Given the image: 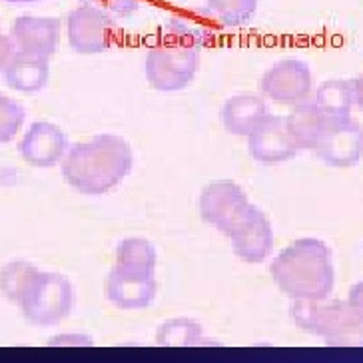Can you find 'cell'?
<instances>
[{
  "mask_svg": "<svg viewBox=\"0 0 363 363\" xmlns=\"http://www.w3.org/2000/svg\"><path fill=\"white\" fill-rule=\"evenodd\" d=\"M214 40L210 22L198 16L172 18L164 38L146 54L144 72L152 88L160 92H178L192 82L200 68V52Z\"/></svg>",
  "mask_w": 363,
  "mask_h": 363,
  "instance_id": "6da1fadb",
  "label": "cell"
},
{
  "mask_svg": "<svg viewBox=\"0 0 363 363\" xmlns=\"http://www.w3.org/2000/svg\"><path fill=\"white\" fill-rule=\"evenodd\" d=\"M132 166L134 152L128 142L122 136L102 134L66 150L62 178L76 192L100 196L120 186Z\"/></svg>",
  "mask_w": 363,
  "mask_h": 363,
  "instance_id": "7a4b0ae2",
  "label": "cell"
},
{
  "mask_svg": "<svg viewBox=\"0 0 363 363\" xmlns=\"http://www.w3.org/2000/svg\"><path fill=\"white\" fill-rule=\"evenodd\" d=\"M269 274L294 299H325L335 284L331 250L315 238H303L286 247L272 262Z\"/></svg>",
  "mask_w": 363,
  "mask_h": 363,
  "instance_id": "3957f363",
  "label": "cell"
},
{
  "mask_svg": "<svg viewBox=\"0 0 363 363\" xmlns=\"http://www.w3.org/2000/svg\"><path fill=\"white\" fill-rule=\"evenodd\" d=\"M291 318L299 330L328 345H363V318L342 299H294Z\"/></svg>",
  "mask_w": 363,
  "mask_h": 363,
  "instance_id": "277c9868",
  "label": "cell"
},
{
  "mask_svg": "<svg viewBox=\"0 0 363 363\" xmlns=\"http://www.w3.org/2000/svg\"><path fill=\"white\" fill-rule=\"evenodd\" d=\"M18 306L28 321L36 325H54L70 315L74 306V289L60 274L38 272Z\"/></svg>",
  "mask_w": 363,
  "mask_h": 363,
  "instance_id": "5b68a950",
  "label": "cell"
},
{
  "mask_svg": "<svg viewBox=\"0 0 363 363\" xmlns=\"http://www.w3.org/2000/svg\"><path fill=\"white\" fill-rule=\"evenodd\" d=\"M250 206L246 192L230 180L212 182L200 194L202 220L225 235L244 218Z\"/></svg>",
  "mask_w": 363,
  "mask_h": 363,
  "instance_id": "8992f818",
  "label": "cell"
},
{
  "mask_svg": "<svg viewBox=\"0 0 363 363\" xmlns=\"http://www.w3.org/2000/svg\"><path fill=\"white\" fill-rule=\"evenodd\" d=\"M315 154L328 166L352 168L363 156V128L352 116L328 118L315 144Z\"/></svg>",
  "mask_w": 363,
  "mask_h": 363,
  "instance_id": "52a82bcc",
  "label": "cell"
},
{
  "mask_svg": "<svg viewBox=\"0 0 363 363\" xmlns=\"http://www.w3.org/2000/svg\"><path fill=\"white\" fill-rule=\"evenodd\" d=\"M311 70L298 58H281L262 76L259 90L262 94L278 104L294 106L310 96Z\"/></svg>",
  "mask_w": 363,
  "mask_h": 363,
  "instance_id": "ba28073f",
  "label": "cell"
},
{
  "mask_svg": "<svg viewBox=\"0 0 363 363\" xmlns=\"http://www.w3.org/2000/svg\"><path fill=\"white\" fill-rule=\"evenodd\" d=\"M234 254L246 264H262L274 250V230L267 216L254 203L228 234Z\"/></svg>",
  "mask_w": 363,
  "mask_h": 363,
  "instance_id": "9c48e42d",
  "label": "cell"
},
{
  "mask_svg": "<svg viewBox=\"0 0 363 363\" xmlns=\"http://www.w3.org/2000/svg\"><path fill=\"white\" fill-rule=\"evenodd\" d=\"M68 40L76 52H104L114 40V24L96 6H80L68 18Z\"/></svg>",
  "mask_w": 363,
  "mask_h": 363,
  "instance_id": "30bf717a",
  "label": "cell"
},
{
  "mask_svg": "<svg viewBox=\"0 0 363 363\" xmlns=\"http://www.w3.org/2000/svg\"><path fill=\"white\" fill-rule=\"evenodd\" d=\"M247 148L252 158L262 164L291 160L298 152V146L286 124V118L274 114H267L247 136Z\"/></svg>",
  "mask_w": 363,
  "mask_h": 363,
  "instance_id": "8fae6325",
  "label": "cell"
},
{
  "mask_svg": "<svg viewBox=\"0 0 363 363\" xmlns=\"http://www.w3.org/2000/svg\"><path fill=\"white\" fill-rule=\"evenodd\" d=\"M156 276H134L114 266L106 276L104 294L112 306L120 310H144L156 298Z\"/></svg>",
  "mask_w": 363,
  "mask_h": 363,
  "instance_id": "7c38bea8",
  "label": "cell"
},
{
  "mask_svg": "<svg viewBox=\"0 0 363 363\" xmlns=\"http://www.w3.org/2000/svg\"><path fill=\"white\" fill-rule=\"evenodd\" d=\"M68 150L66 134L50 122H34L18 144L24 160L36 168H50L65 158Z\"/></svg>",
  "mask_w": 363,
  "mask_h": 363,
  "instance_id": "4fadbf2b",
  "label": "cell"
},
{
  "mask_svg": "<svg viewBox=\"0 0 363 363\" xmlns=\"http://www.w3.org/2000/svg\"><path fill=\"white\" fill-rule=\"evenodd\" d=\"M60 22L52 18H18L12 38L18 52L50 58L58 46Z\"/></svg>",
  "mask_w": 363,
  "mask_h": 363,
  "instance_id": "5bb4252c",
  "label": "cell"
},
{
  "mask_svg": "<svg viewBox=\"0 0 363 363\" xmlns=\"http://www.w3.org/2000/svg\"><path fill=\"white\" fill-rule=\"evenodd\" d=\"M266 116V102L256 94H238L228 98L220 110V120L224 128L238 138H247Z\"/></svg>",
  "mask_w": 363,
  "mask_h": 363,
  "instance_id": "9a60e30c",
  "label": "cell"
},
{
  "mask_svg": "<svg viewBox=\"0 0 363 363\" xmlns=\"http://www.w3.org/2000/svg\"><path fill=\"white\" fill-rule=\"evenodd\" d=\"M2 72H4V82L11 86L12 90L33 94L46 86L48 76H50V66H48V58L18 52L12 54V58Z\"/></svg>",
  "mask_w": 363,
  "mask_h": 363,
  "instance_id": "2e32d148",
  "label": "cell"
},
{
  "mask_svg": "<svg viewBox=\"0 0 363 363\" xmlns=\"http://www.w3.org/2000/svg\"><path fill=\"white\" fill-rule=\"evenodd\" d=\"M328 118L321 112L315 102H310L308 98L294 104V110L286 116L289 134L296 142L298 150H313L321 132L325 128Z\"/></svg>",
  "mask_w": 363,
  "mask_h": 363,
  "instance_id": "e0dca14e",
  "label": "cell"
},
{
  "mask_svg": "<svg viewBox=\"0 0 363 363\" xmlns=\"http://www.w3.org/2000/svg\"><path fill=\"white\" fill-rule=\"evenodd\" d=\"M156 250L144 238H126L118 244L116 266L134 276L156 274Z\"/></svg>",
  "mask_w": 363,
  "mask_h": 363,
  "instance_id": "ac0fdd59",
  "label": "cell"
},
{
  "mask_svg": "<svg viewBox=\"0 0 363 363\" xmlns=\"http://www.w3.org/2000/svg\"><path fill=\"white\" fill-rule=\"evenodd\" d=\"M315 104L325 118H347L353 108L352 80H328L315 92Z\"/></svg>",
  "mask_w": 363,
  "mask_h": 363,
  "instance_id": "d6986e66",
  "label": "cell"
},
{
  "mask_svg": "<svg viewBox=\"0 0 363 363\" xmlns=\"http://www.w3.org/2000/svg\"><path fill=\"white\" fill-rule=\"evenodd\" d=\"M257 9V0H206L210 18L224 28L244 26Z\"/></svg>",
  "mask_w": 363,
  "mask_h": 363,
  "instance_id": "ffe728a7",
  "label": "cell"
},
{
  "mask_svg": "<svg viewBox=\"0 0 363 363\" xmlns=\"http://www.w3.org/2000/svg\"><path fill=\"white\" fill-rule=\"evenodd\" d=\"M36 274L38 269L28 262H11L0 269V291L6 299L18 303Z\"/></svg>",
  "mask_w": 363,
  "mask_h": 363,
  "instance_id": "44dd1931",
  "label": "cell"
},
{
  "mask_svg": "<svg viewBox=\"0 0 363 363\" xmlns=\"http://www.w3.org/2000/svg\"><path fill=\"white\" fill-rule=\"evenodd\" d=\"M202 337V325L188 318H178L162 323L156 333L160 345H194Z\"/></svg>",
  "mask_w": 363,
  "mask_h": 363,
  "instance_id": "7402d4cb",
  "label": "cell"
},
{
  "mask_svg": "<svg viewBox=\"0 0 363 363\" xmlns=\"http://www.w3.org/2000/svg\"><path fill=\"white\" fill-rule=\"evenodd\" d=\"M24 122V108L12 98L0 94V144L11 142Z\"/></svg>",
  "mask_w": 363,
  "mask_h": 363,
  "instance_id": "603a6c76",
  "label": "cell"
},
{
  "mask_svg": "<svg viewBox=\"0 0 363 363\" xmlns=\"http://www.w3.org/2000/svg\"><path fill=\"white\" fill-rule=\"evenodd\" d=\"M90 4H96V9L116 16H124L138 9L140 0H88Z\"/></svg>",
  "mask_w": 363,
  "mask_h": 363,
  "instance_id": "cb8c5ba5",
  "label": "cell"
},
{
  "mask_svg": "<svg viewBox=\"0 0 363 363\" xmlns=\"http://www.w3.org/2000/svg\"><path fill=\"white\" fill-rule=\"evenodd\" d=\"M350 306H352L353 310L357 311L359 315L363 318V281L359 284H355L352 289H350Z\"/></svg>",
  "mask_w": 363,
  "mask_h": 363,
  "instance_id": "d4e9b609",
  "label": "cell"
},
{
  "mask_svg": "<svg viewBox=\"0 0 363 363\" xmlns=\"http://www.w3.org/2000/svg\"><path fill=\"white\" fill-rule=\"evenodd\" d=\"M353 90V106H357L363 110V74L357 76L355 80H352Z\"/></svg>",
  "mask_w": 363,
  "mask_h": 363,
  "instance_id": "484cf974",
  "label": "cell"
},
{
  "mask_svg": "<svg viewBox=\"0 0 363 363\" xmlns=\"http://www.w3.org/2000/svg\"><path fill=\"white\" fill-rule=\"evenodd\" d=\"M12 58V46L11 43L0 36V70H4V66L9 65V60Z\"/></svg>",
  "mask_w": 363,
  "mask_h": 363,
  "instance_id": "4316f807",
  "label": "cell"
},
{
  "mask_svg": "<svg viewBox=\"0 0 363 363\" xmlns=\"http://www.w3.org/2000/svg\"><path fill=\"white\" fill-rule=\"evenodd\" d=\"M9 2H34V0H9Z\"/></svg>",
  "mask_w": 363,
  "mask_h": 363,
  "instance_id": "83f0119b",
  "label": "cell"
}]
</instances>
